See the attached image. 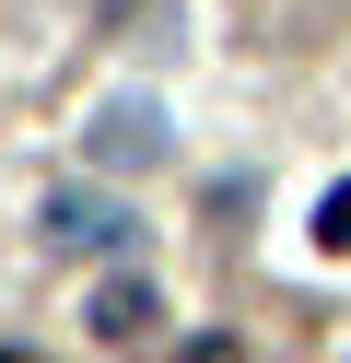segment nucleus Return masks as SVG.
<instances>
[{
  "instance_id": "1",
  "label": "nucleus",
  "mask_w": 351,
  "mask_h": 363,
  "mask_svg": "<svg viewBox=\"0 0 351 363\" xmlns=\"http://www.w3.org/2000/svg\"><path fill=\"white\" fill-rule=\"evenodd\" d=\"M35 235L59 246V258H129V199H106V188H59V199H35Z\"/></svg>"
},
{
  "instance_id": "2",
  "label": "nucleus",
  "mask_w": 351,
  "mask_h": 363,
  "mask_svg": "<svg viewBox=\"0 0 351 363\" xmlns=\"http://www.w3.org/2000/svg\"><path fill=\"white\" fill-rule=\"evenodd\" d=\"M82 152H94L106 176H152L164 152H176V129H164L152 94H106V106H94V129H82Z\"/></svg>"
},
{
  "instance_id": "3",
  "label": "nucleus",
  "mask_w": 351,
  "mask_h": 363,
  "mask_svg": "<svg viewBox=\"0 0 351 363\" xmlns=\"http://www.w3.org/2000/svg\"><path fill=\"white\" fill-rule=\"evenodd\" d=\"M94 340H106V352H152V340H164V293L152 281H140V269H117V281H94Z\"/></svg>"
},
{
  "instance_id": "4",
  "label": "nucleus",
  "mask_w": 351,
  "mask_h": 363,
  "mask_svg": "<svg viewBox=\"0 0 351 363\" xmlns=\"http://www.w3.org/2000/svg\"><path fill=\"white\" fill-rule=\"evenodd\" d=\"M316 246H328V258H351V176L316 199Z\"/></svg>"
},
{
  "instance_id": "5",
  "label": "nucleus",
  "mask_w": 351,
  "mask_h": 363,
  "mask_svg": "<svg viewBox=\"0 0 351 363\" xmlns=\"http://www.w3.org/2000/svg\"><path fill=\"white\" fill-rule=\"evenodd\" d=\"M164 363H234V340H176Z\"/></svg>"
},
{
  "instance_id": "6",
  "label": "nucleus",
  "mask_w": 351,
  "mask_h": 363,
  "mask_svg": "<svg viewBox=\"0 0 351 363\" xmlns=\"http://www.w3.org/2000/svg\"><path fill=\"white\" fill-rule=\"evenodd\" d=\"M0 363H35V352H0Z\"/></svg>"
}]
</instances>
